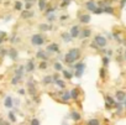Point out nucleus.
I'll return each mask as SVG.
<instances>
[{"instance_id":"31","label":"nucleus","mask_w":126,"mask_h":125,"mask_svg":"<svg viewBox=\"0 0 126 125\" xmlns=\"http://www.w3.org/2000/svg\"><path fill=\"white\" fill-rule=\"evenodd\" d=\"M53 66H55V69L56 71H62V64L61 63H55Z\"/></svg>"},{"instance_id":"22","label":"nucleus","mask_w":126,"mask_h":125,"mask_svg":"<svg viewBox=\"0 0 126 125\" xmlns=\"http://www.w3.org/2000/svg\"><path fill=\"white\" fill-rule=\"evenodd\" d=\"M56 84H57V85H58L59 88H64V87H66V83L63 82V80H61L59 78H58V79L56 80Z\"/></svg>"},{"instance_id":"10","label":"nucleus","mask_w":126,"mask_h":125,"mask_svg":"<svg viewBox=\"0 0 126 125\" xmlns=\"http://www.w3.org/2000/svg\"><path fill=\"white\" fill-rule=\"evenodd\" d=\"M85 6H87V9H88V10H90V11H94L95 8H96V5H95L94 1H87Z\"/></svg>"},{"instance_id":"14","label":"nucleus","mask_w":126,"mask_h":125,"mask_svg":"<svg viewBox=\"0 0 126 125\" xmlns=\"http://www.w3.org/2000/svg\"><path fill=\"white\" fill-rule=\"evenodd\" d=\"M79 19H80V21L83 24H88L89 21H90V15H82Z\"/></svg>"},{"instance_id":"33","label":"nucleus","mask_w":126,"mask_h":125,"mask_svg":"<svg viewBox=\"0 0 126 125\" xmlns=\"http://www.w3.org/2000/svg\"><path fill=\"white\" fill-rule=\"evenodd\" d=\"M104 11V9H101V8H95V10L93 11V12H95V14H101Z\"/></svg>"},{"instance_id":"19","label":"nucleus","mask_w":126,"mask_h":125,"mask_svg":"<svg viewBox=\"0 0 126 125\" xmlns=\"http://www.w3.org/2000/svg\"><path fill=\"white\" fill-rule=\"evenodd\" d=\"M71 118H72L73 120L78 121V120H80V114H79V113H77V112H73V113L71 114Z\"/></svg>"},{"instance_id":"1","label":"nucleus","mask_w":126,"mask_h":125,"mask_svg":"<svg viewBox=\"0 0 126 125\" xmlns=\"http://www.w3.org/2000/svg\"><path fill=\"white\" fill-rule=\"evenodd\" d=\"M79 55H80V51L78 50V48H72L68 53L66 55V57H64V61L67 62V63H73L74 61L77 60V58L79 57Z\"/></svg>"},{"instance_id":"49","label":"nucleus","mask_w":126,"mask_h":125,"mask_svg":"<svg viewBox=\"0 0 126 125\" xmlns=\"http://www.w3.org/2000/svg\"><path fill=\"white\" fill-rule=\"evenodd\" d=\"M4 123H5V121H4L3 119H0V124H4Z\"/></svg>"},{"instance_id":"43","label":"nucleus","mask_w":126,"mask_h":125,"mask_svg":"<svg viewBox=\"0 0 126 125\" xmlns=\"http://www.w3.org/2000/svg\"><path fill=\"white\" fill-rule=\"evenodd\" d=\"M68 4H69V1H68V0H64V3L62 4V8H66V6L68 5Z\"/></svg>"},{"instance_id":"30","label":"nucleus","mask_w":126,"mask_h":125,"mask_svg":"<svg viewBox=\"0 0 126 125\" xmlns=\"http://www.w3.org/2000/svg\"><path fill=\"white\" fill-rule=\"evenodd\" d=\"M21 8H22V4H21L20 1H16V3H15V10H21Z\"/></svg>"},{"instance_id":"7","label":"nucleus","mask_w":126,"mask_h":125,"mask_svg":"<svg viewBox=\"0 0 126 125\" xmlns=\"http://www.w3.org/2000/svg\"><path fill=\"white\" fill-rule=\"evenodd\" d=\"M9 56H10L11 60L15 61V60L17 58V51L15 50V48H10V50H9Z\"/></svg>"},{"instance_id":"32","label":"nucleus","mask_w":126,"mask_h":125,"mask_svg":"<svg viewBox=\"0 0 126 125\" xmlns=\"http://www.w3.org/2000/svg\"><path fill=\"white\" fill-rule=\"evenodd\" d=\"M88 124H90V125H98L99 124V120H96V119H92V120H89Z\"/></svg>"},{"instance_id":"40","label":"nucleus","mask_w":126,"mask_h":125,"mask_svg":"<svg viewBox=\"0 0 126 125\" xmlns=\"http://www.w3.org/2000/svg\"><path fill=\"white\" fill-rule=\"evenodd\" d=\"M100 77L105 78V71H104V69H100Z\"/></svg>"},{"instance_id":"44","label":"nucleus","mask_w":126,"mask_h":125,"mask_svg":"<svg viewBox=\"0 0 126 125\" xmlns=\"http://www.w3.org/2000/svg\"><path fill=\"white\" fill-rule=\"evenodd\" d=\"M52 78H53V80H55V82H56V80L58 79V74H55L53 77H52Z\"/></svg>"},{"instance_id":"17","label":"nucleus","mask_w":126,"mask_h":125,"mask_svg":"<svg viewBox=\"0 0 126 125\" xmlns=\"http://www.w3.org/2000/svg\"><path fill=\"white\" fill-rule=\"evenodd\" d=\"M36 57L37 58H42V60H44V61L47 60V56H46V53H44L43 51H38V52L36 53Z\"/></svg>"},{"instance_id":"3","label":"nucleus","mask_w":126,"mask_h":125,"mask_svg":"<svg viewBox=\"0 0 126 125\" xmlns=\"http://www.w3.org/2000/svg\"><path fill=\"white\" fill-rule=\"evenodd\" d=\"M74 68H76V77H82V74H83V72L85 69V64L84 63H77L76 66H74Z\"/></svg>"},{"instance_id":"48","label":"nucleus","mask_w":126,"mask_h":125,"mask_svg":"<svg viewBox=\"0 0 126 125\" xmlns=\"http://www.w3.org/2000/svg\"><path fill=\"white\" fill-rule=\"evenodd\" d=\"M26 1H28V3H33L35 0H26Z\"/></svg>"},{"instance_id":"28","label":"nucleus","mask_w":126,"mask_h":125,"mask_svg":"<svg viewBox=\"0 0 126 125\" xmlns=\"http://www.w3.org/2000/svg\"><path fill=\"white\" fill-rule=\"evenodd\" d=\"M9 119H10L11 121H16V116H15V114H14L12 112L9 113Z\"/></svg>"},{"instance_id":"2","label":"nucleus","mask_w":126,"mask_h":125,"mask_svg":"<svg viewBox=\"0 0 126 125\" xmlns=\"http://www.w3.org/2000/svg\"><path fill=\"white\" fill-rule=\"evenodd\" d=\"M31 42H32V45H35V46H41L42 43L44 42V39H43L42 35H33L32 39H31Z\"/></svg>"},{"instance_id":"24","label":"nucleus","mask_w":126,"mask_h":125,"mask_svg":"<svg viewBox=\"0 0 126 125\" xmlns=\"http://www.w3.org/2000/svg\"><path fill=\"white\" fill-rule=\"evenodd\" d=\"M104 12H106V14H113V12H114V9L111 8V6H105V8H104Z\"/></svg>"},{"instance_id":"15","label":"nucleus","mask_w":126,"mask_h":125,"mask_svg":"<svg viewBox=\"0 0 126 125\" xmlns=\"http://www.w3.org/2000/svg\"><path fill=\"white\" fill-rule=\"evenodd\" d=\"M46 6H47V1H46V0H38V8H40V10H44V9H46Z\"/></svg>"},{"instance_id":"39","label":"nucleus","mask_w":126,"mask_h":125,"mask_svg":"<svg viewBox=\"0 0 126 125\" xmlns=\"http://www.w3.org/2000/svg\"><path fill=\"white\" fill-rule=\"evenodd\" d=\"M31 124H32V125H38L40 121L37 120V119H32V120H31Z\"/></svg>"},{"instance_id":"8","label":"nucleus","mask_w":126,"mask_h":125,"mask_svg":"<svg viewBox=\"0 0 126 125\" xmlns=\"http://www.w3.org/2000/svg\"><path fill=\"white\" fill-rule=\"evenodd\" d=\"M27 88H28V92H30V94H31V95H35L36 94V88H35V85L31 82L27 83Z\"/></svg>"},{"instance_id":"47","label":"nucleus","mask_w":126,"mask_h":125,"mask_svg":"<svg viewBox=\"0 0 126 125\" xmlns=\"http://www.w3.org/2000/svg\"><path fill=\"white\" fill-rule=\"evenodd\" d=\"M124 105L126 107V97H125V99H124Z\"/></svg>"},{"instance_id":"16","label":"nucleus","mask_w":126,"mask_h":125,"mask_svg":"<svg viewBox=\"0 0 126 125\" xmlns=\"http://www.w3.org/2000/svg\"><path fill=\"white\" fill-rule=\"evenodd\" d=\"M71 98H72V97H71V92H66V93L62 94V100H63V102H68Z\"/></svg>"},{"instance_id":"46","label":"nucleus","mask_w":126,"mask_h":125,"mask_svg":"<svg viewBox=\"0 0 126 125\" xmlns=\"http://www.w3.org/2000/svg\"><path fill=\"white\" fill-rule=\"evenodd\" d=\"M19 93H20V94H25V91H24V89H20Z\"/></svg>"},{"instance_id":"50","label":"nucleus","mask_w":126,"mask_h":125,"mask_svg":"<svg viewBox=\"0 0 126 125\" xmlns=\"http://www.w3.org/2000/svg\"><path fill=\"white\" fill-rule=\"evenodd\" d=\"M3 42V37H1V36H0V43H1Z\"/></svg>"},{"instance_id":"11","label":"nucleus","mask_w":126,"mask_h":125,"mask_svg":"<svg viewBox=\"0 0 126 125\" xmlns=\"http://www.w3.org/2000/svg\"><path fill=\"white\" fill-rule=\"evenodd\" d=\"M33 15V12L32 11H30V10H25V11H22V14H21V16L24 17V19H28V17H31Z\"/></svg>"},{"instance_id":"12","label":"nucleus","mask_w":126,"mask_h":125,"mask_svg":"<svg viewBox=\"0 0 126 125\" xmlns=\"http://www.w3.org/2000/svg\"><path fill=\"white\" fill-rule=\"evenodd\" d=\"M4 105H5L6 108H11V107H12V98H11V97H6V98H5Z\"/></svg>"},{"instance_id":"23","label":"nucleus","mask_w":126,"mask_h":125,"mask_svg":"<svg viewBox=\"0 0 126 125\" xmlns=\"http://www.w3.org/2000/svg\"><path fill=\"white\" fill-rule=\"evenodd\" d=\"M89 36H90V30H84L83 32H82V36H80V37L85 39V37H89Z\"/></svg>"},{"instance_id":"9","label":"nucleus","mask_w":126,"mask_h":125,"mask_svg":"<svg viewBox=\"0 0 126 125\" xmlns=\"http://www.w3.org/2000/svg\"><path fill=\"white\" fill-rule=\"evenodd\" d=\"M125 97H126V94H125L124 92H121V91H117V92H116V99H117V100L124 102Z\"/></svg>"},{"instance_id":"18","label":"nucleus","mask_w":126,"mask_h":125,"mask_svg":"<svg viewBox=\"0 0 126 125\" xmlns=\"http://www.w3.org/2000/svg\"><path fill=\"white\" fill-rule=\"evenodd\" d=\"M24 69H25L24 66H20V67L16 69V76L21 78V77H22V74H24Z\"/></svg>"},{"instance_id":"13","label":"nucleus","mask_w":126,"mask_h":125,"mask_svg":"<svg viewBox=\"0 0 126 125\" xmlns=\"http://www.w3.org/2000/svg\"><path fill=\"white\" fill-rule=\"evenodd\" d=\"M33 69H35V64H33V62H32V61H28L27 64H26V71H27V72H32Z\"/></svg>"},{"instance_id":"51","label":"nucleus","mask_w":126,"mask_h":125,"mask_svg":"<svg viewBox=\"0 0 126 125\" xmlns=\"http://www.w3.org/2000/svg\"><path fill=\"white\" fill-rule=\"evenodd\" d=\"M1 51H3V48H1V47H0V56H1Z\"/></svg>"},{"instance_id":"34","label":"nucleus","mask_w":126,"mask_h":125,"mask_svg":"<svg viewBox=\"0 0 126 125\" xmlns=\"http://www.w3.org/2000/svg\"><path fill=\"white\" fill-rule=\"evenodd\" d=\"M49 21H53L55 19H56V15H55V14H49V15H48V17H47Z\"/></svg>"},{"instance_id":"38","label":"nucleus","mask_w":126,"mask_h":125,"mask_svg":"<svg viewBox=\"0 0 126 125\" xmlns=\"http://www.w3.org/2000/svg\"><path fill=\"white\" fill-rule=\"evenodd\" d=\"M31 6H32V3H28V1H26V5H25V8H26L27 10H30V9H31Z\"/></svg>"},{"instance_id":"29","label":"nucleus","mask_w":126,"mask_h":125,"mask_svg":"<svg viewBox=\"0 0 126 125\" xmlns=\"http://www.w3.org/2000/svg\"><path fill=\"white\" fill-rule=\"evenodd\" d=\"M20 79H21L20 77H17V76H15V77L12 78V80H11V83H12V84H17Z\"/></svg>"},{"instance_id":"21","label":"nucleus","mask_w":126,"mask_h":125,"mask_svg":"<svg viewBox=\"0 0 126 125\" xmlns=\"http://www.w3.org/2000/svg\"><path fill=\"white\" fill-rule=\"evenodd\" d=\"M71 97H72V99H77L78 98V91L77 89L71 91Z\"/></svg>"},{"instance_id":"5","label":"nucleus","mask_w":126,"mask_h":125,"mask_svg":"<svg viewBox=\"0 0 126 125\" xmlns=\"http://www.w3.org/2000/svg\"><path fill=\"white\" fill-rule=\"evenodd\" d=\"M71 36L73 39H76V37H78L79 36V26H73L72 27V30H71Z\"/></svg>"},{"instance_id":"37","label":"nucleus","mask_w":126,"mask_h":125,"mask_svg":"<svg viewBox=\"0 0 126 125\" xmlns=\"http://www.w3.org/2000/svg\"><path fill=\"white\" fill-rule=\"evenodd\" d=\"M106 100H108V103H110V104H115V103H114V100H113V98H111V97H109V95H108V97H106Z\"/></svg>"},{"instance_id":"26","label":"nucleus","mask_w":126,"mask_h":125,"mask_svg":"<svg viewBox=\"0 0 126 125\" xmlns=\"http://www.w3.org/2000/svg\"><path fill=\"white\" fill-rule=\"evenodd\" d=\"M63 76H64V78H67V79H71V78L73 77L72 73L68 72V71H63Z\"/></svg>"},{"instance_id":"25","label":"nucleus","mask_w":126,"mask_h":125,"mask_svg":"<svg viewBox=\"0 0 126 125\" xmlns=\"http://www.w3.org/2000/svg\"><path fill=\"white\" fill-rule=\"evenodd\" d=\"M40 28L42 31H47V30H51V26H48L46 24H42V25H40Z\"/></svg>"},{"instance_id":"27","label":"nucleus","mask_w":126,"mask_h":125,"mask_svg":"<svg viewBox=\"0 0 126 125\" xmlns=\"http://www.w3.org/2000/svg\"><path fill=\"white\" fill-rule=\"evenodd\" d=\"M52 80H53V78H52L51 76H47V77L43 78V83H51Z\"/></svg>"},{"instance_id":"36","label":"nucleus","mask_w":126,"mask_h":125,"mask_svg":"<svg viewBox=\"0 0 126 125\" xmlns=\"http://www.w3.org/2000/svg\"><path fill=\"white\" fill-rule=\"evenodd\" d=\"M40 68H41V69H44V68H47V63L43 61V62H42V63L40 64Z\"/></svg>"},{"instance_id":"45","label":"nucleus","mask_w":126,"mask_h":125,"mask_svg":"<svg viewBox=\"0 0 126 125\" xmlns=\"http://www.w3.org/2000/svg\"><path fill=\"white\" fill-rule=\"evenodd\" d=\"M67 17H68V16H67V15H62V17H61V20H66Z\"/></svg>"},{"instance_id":"6","label":"nucleus","mask_w":126,"mask_h":125,"mask_svg":"<svg viewBox=\"0 0 126 125\" xmlns=\"http://www.w3.org/2000/svg\"><path fill=\"white\" fill-rule=\"evenodd\" d=\"M47 51H49V52H58L59 47H58L57 43H52V45L47 46Z\"/></svg>"},{"instance_id":"35","label":"nucleus","mask_w":126,"mask_h":125,"mask_svg":"<svg viewBox=\"0 0 126 125\" xmlns=\"http://www.w3.org/2000/svg\"><path fill=\"white\" fill-rule=\"evenodd\" d=\"M103 63H104V66H108L109 64V58L108 57H104L103 58Z\"/></svg>"},{"instance_id":"52","label":"nucleus","mask_w":126,"mask_h":125,"mask_svg":"<svg viewBox=\"0 0 126 125\" xmlns=\"http://www.w3.org/2000/svg\"><path fill=\"white\" fill-rule=\"evenodd\" d=\"M125 60H126V52H125Z\"/></svg>"},{"instance_id":"4","label":"nucleus","mask_w":126,"mask_h":125,"mask_svg":"<svg viewBox=\"0 0 126 125\" xmlns=\"http://www.w3.org/2000/svg\"><path fill=\"white\" fill-rule=\"evenodd\" d=\"M94 41L96 42V45L99 47H105L106 46V39L104 37V36H95Z\"/></svg>"},{"instance_id":"42","label":"nucleus","mask_w":126,"mask_h":125,"mask_svg":"<svg viewBox=\"0 0 126 125\" xmlns=\"http://www.w3.org/2000/svg\"><path fill=\"white\" fill-rule=\"evenodd\" d=\"M111 107H113V104H110V103H105V108L106 109H111Z\"/></svg>"},{"instance_id":"20","label":"nucleus","mask_w":126,"mask_h":125,"mask_svg":"<svg viewBox=\"0 0 126 125\" xmlns=\"http://www.w3.org/2000/svg\"><path fill=\"white\" fill-rule=\"evenodd\" d=\"M62 39H63V41H66V42H69L73 37L71 36V34H66V32H64V34L62 35Z\"/></svg>"},{"instance_id":"41","label":"nucleus","mask_w":126,"mask_h":125,"mask_svg":"<svg viewBox=\"0 0 126 125\" xmlns=\"http://www.w3.org/2000/svg\"><path fill=\"white\" fill-rule=\"evenodd\" d=\"M125 4H126V0H121V3H120V8H125Z\"/></svg>"}]
</instances>
